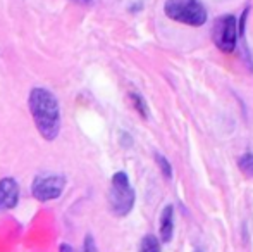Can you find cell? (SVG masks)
<instances>
[{
  "label": "cell",
  "instance_id": "1",
  "mask_svg": "<svg viewBox=\"0 0 253 252\" xmlns=\"http://www.w3.org/2000/svg\"><path fill=\"white\" fill-rule=\"evenodd\" d=\"M28 105L38 133L48 142L55 140L60 133V107L55 95L47 88L37 87L31 90Z\"/></svg>",
  "mask_w": 253,
  "mask_h": 252
},
{
  "label": "cell",
  "instance_id": "2",
  "mask_svg": "<svg viewBox=\"0 0 253 252\" xmlns=\"http://www.w3.org/2000/svg\"><path fill=\"white\" fill-rule=\"evenodd\" d=\"M164 12L172 21L188 26H202L209 19V12L200 0H166Z\"/></svg>",
  "mask_w": 253,
  "mask_h": 252
},
{
  "label": "cell",
  "instance_id": "3",
  "mask_svg": "<svg viewBox=\"0 0 253 252\" xmlns=\"http://www.w3.org/2000/svg\"><path fill=\"white\" fill-rule=\"evenodd\" d=\"M134 190L129 183V178L124 171H117L110 180L109 189V205L110 212L117 218H123L131 212L134 205Z\"/></svg>",
  "mask_w": 253,
  "mask_h": 252
},
{
  "label": "cell",
  "instance_id": "4",
  "mask_svg": "<svg viewBox=\"0 0 253 252\" xmlns=\"http://www.w3.org/2000/svg\"><path fill=\"white\" fill-rule=\"evenodd\" d=\"M212 38L213 44L226 54H231L236 49L238 42V23L233 14H224L217 17L212 28Z\"/></svg>",
  "mask_w": 253,
  "mask_h": 252
},
{
  "label": "cell",
  "instance_id": "5",
  "mask_svg": "<svg viewBox=\"0 0 253 252\" xmlns=\"http://www.w3.org/2000/svg\"><path fill=\"white\" fill-rule=\"evenodd\" d=\"M66 176L62 175H43L37 176L31 183V194L37 201L48 202L55 201L66 189Z\"/></svg>",
  "mask_w": 253,
  "mask_h": 252
},
{
  "label": "cell",
  "instance_id": "6",
  "mask_svg": "<svg viewBox=\"0 0 253 252\" xmlns=\"http://www.w3.org/2000/svg\"><path fill=\"white\" fill-rule=\"evenodd\" d=\"M19 202V185L14 178L0 180V211H9L14 209Z\"/></svg>",
  "mask_w": 253,
  "mask_h": 252
},
{
  "label": "cell",
  "instance_id": "7",
  "mask_svg": "<svg viewBox=\"0 0 253 252\" xmlns=\"http://www.w3.org/2000/svg\"><path fill=\"white\" fill-rule=\"evenodd\" d=\"M159 233H160V240L162 242H170L174 233V209L172 205H166L160 214V221H159Z\"/></svg>",
  "mask_w": 253,
  "mask_h": 252
},
{
  "label": "cell",
  "instance_id": "8",
  "mask_svg": "<svg viewBox=\"0 0 253 252\" xmlns=\"http://www.w3.org/2000/svg\"><path fill=\"white\" fill-rule=\"evenodd\" d=\"M140 252H160V244L153 235L143 237L140 244Z\"/></svg>",
  "mask_w": 253,
  "mask_h": 252
},
{
  "label": "cell",
  "instance_id": "9",
  "mask_svg": "<svg viewBox=\"0 0 253 252\" xmlns=\"http://www.w3.org/2000/svg\"><path fill=\"white\" fill-rule=\"evenodd\" d=\"M129 97H131V102H133L134 109H136V111L140 112L143 118H147V116H148V107H147V102L143 101V97H141V95H138V94H131Z\"/></svg>",
  "mask_w": 253,
  "mask_h": 252
},
{
  "label": "cell",
  "instance_id": "10",
  "mask_svg": "<svg viewBox=\"0 0 253 252\" xmlns=\"http://www.w3.org/2000/svg\"><path fill=\"white\" fill-rule=\"evenodd\" d=\"M155 161H157V164H159L160 171L164 173V176L169 180L170 176H172V166H170V162L167 161V159L164 157L162 154H155Z\"/></svg>",
  "mask_w": 253,
  "mask_h": 252
},
{
  "label": "cell",
  "instance_id": "11",
  "mask_svg": "<svg viewBox=\"0 0 253 252\" xmlns=\"http://www.w3.org/2000/svg\"><path fill=\"white\" fill-rule=\"evenodd\" d=\"M240 169L247 173L248 176H253V154H245L240 157Z\"/></svg>",
  "mask_w": 253,
  "mask_h": 252
},
{
  "label": "cell",
  "instance_id": "12",
  "mask_svg": "<svg viewBox=\"0 0 253 252\" xmlns=\"http://www.w3.org/2000/svg\"><path fill=\"white\" fill-rule=\"evenodd\" d=\"M81 252H98L97 244H95V239H93V235H91V233H88V235L84 237L83 251H81Z\"/></svg>",
  "mask_w": 253,
  "mask_h": 252
},
{
  "label": "cell",
  "instance_id": "13",
  "mask_svg": "<svg viewBox=\"0 0 253 252\" xmlns=\"http://www.w3.org/2000/svg\"><path fill=\"white\" fill-rule=\"evenodd\" d=\"M59 252H74V249L69 246V244H60V249H59Z\"/></svg>",
  "mask_w": 253,
  "mask_h": 252
},
{
  "label": "cell",
  "instance_id": "14",
  "mask_svg": "<svg viewBox=\"0 0 253 252\" xmlns=\"http://www.w3.org/2000/svg\"><path fill=\"white\" fill-rule=\"evenodd\" d=\"M78 3H84V5H91V0H74Z\"/></svg>",
  "mask_w": 253,
  "mask_h": 252
}]
</instances>
